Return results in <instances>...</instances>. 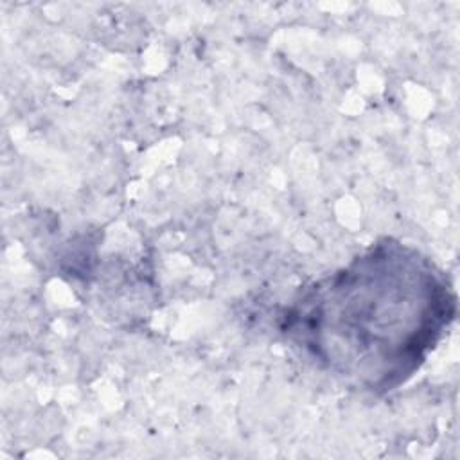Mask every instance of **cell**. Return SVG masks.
<instances>
[{"label":"cell","instance_id":"obj_1","mask_svg":"<svg viewBox=\"0 0 460 460\" xmlns=\"http://www.w3.org/2000/svg\"><path fill=\"white\" fill-rule=\"evenodd\" d=\"M456 314V295L420 250L392 237L300 288L280 307L279 332L320 370L368 394L404 385Z\"/></svg>","mask_w":460,"mask_h":460}]
</instances>
